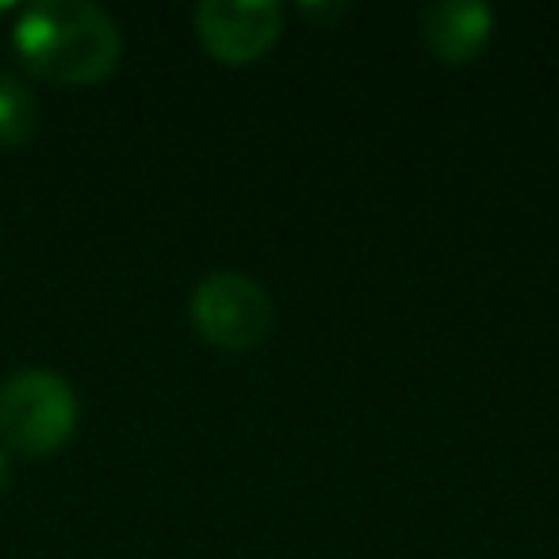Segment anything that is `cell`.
Segmentation results:
<instances>
[{"mask_svg":"<svg viewBox=\"0 0 559 559\" xmlns=\"http://www.w3.org/2000/svg\"><path fill=\"white\" fill-rule=\"evenodd\" d=\"M78 426V395L62 376L24 368L0 383V441L24 456L62 449Z\"/></svg>","mask_w":559,"mask_h":559,"instance_id":"7a4b0ae2","label":"cell"},{"mask_svg":"<svg viewBox=\"0 0 559 559\" xmlns=\"http://www.w3.org/2000/svg\"><path fill=\"white\" fill-rule=\"evenodd\" d=\"M192 322L218 349H253L272 326V299L241 272H211L192 296Z\"/></svg>","mask_w":559,"mask_h":559,"instance_id":"3957f363","label":"cell"},{"mask_svg":"<svg viewBox=\"0 0 559 559\" xmlns=\"http://www.w3.org/2000/svg\"><path fill=\"white\" fill-rule=\"evenodd\" d=\"M35 96L24 81H16L12 73H0V146H24L35 134Z\"/></svg>","mask_w":559,"mask_h":559,"instance_id":"8992f818","label":"cell"},{"mask_svg":"<svg viewBox=\"0 0 559 559\" xmlns=\"http://www.w3.org/2000/svg\"><path fill=\"white\" fill-rule=\"evenodd\" d=\"M421 32L426 43L441 62H467L479 55V47L490 35V12L475 0H444V4H429L421 12Z\"/></svg>","mask_w":559,"mask_h":559,"instance_id":"5b68a950","label":"cell"},{"mask_svg":"<svg viewBox=\"0 0 559 559\" xmlns=\"http://www.w3.org/2000/svg\"><path fill=\"white\" fill-rule=\"evenodd\" d=\"M9 479H12V464H9V452L0 449V495L9 490Z\"/></svg>","mask_w":559,"mask_h":559,"instance_id":"52a82bcc","label":"cell"},{"mask_svg":"<svg viewBox=\"0 0 559 559\" xmlns=\"http://www.w3.org/2000/svg\"><path fill=\"white\" fill-rule=\"evenodd\" d=\"M16 50L39 78L58 85H93L116 70L123 35L100 4L39 0L20 16Z\"/></svg>","mask_w":559,"mask_h":559,"instance_id":"6da1fadb","label":"cell"},{"mask_svg":"<svg viewBox=\"0 0 559 559\" xmlns=\"http://www.w3.org/2000/svg\"><path fill=\"white\" fill-rule=\"evenodd\" d=\"M195 27L211 55L241 66L276 43L280 9L269 0H207L195 9Z\"/></svg>","mask_w":559,"mask_h":559,"instance_id":"277c9868","label":"cell"}]
</instances>
